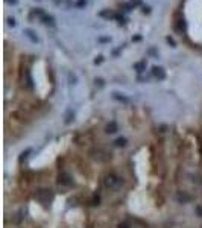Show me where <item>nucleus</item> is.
<instances>
[{
  "instance_id": "obj_8",
  "label": "nucleus",
  "mask_w": 202,
  "mask_h": 228,
  "mask_svg": "<svg viewBox=\"0 0 202 228\" xmlns=\"http://www.w3.org/2000/svg\"><path fill=\"white\" fill-rule=\"evenodd\" d=\"M152 75H154V78H157L158 81H163V79H166V72H164V69L163 67H152Z\"/></svg>"
},
{
  "instance_id": "obj_23",
  "label": "nucleus",
  "mask_w": 202,
  "mask_h": 228,
  "mask_svg": "<svg viewBox=\"0 0 202 228\" xmlns=\"http://www.w3.org/2000/svg\"><path fill=\"white\" fill-rule=\"evenodd\" d=\"M140 5H141V0H131V2H129V8L131 9H134V8H137Z\"/></svg>"
},
{
  "instance_id": "obj_11",
  "label": "nucleus",
  "mask_w": 202,
  "mask_h": 228,
  "mask_svg": "<svg viewBox=\"0 0 202 228\" xmlns=\"http://www.w3.org/2000/svg\"><path fill=\"white\" fill-rule=\"evenodd\" d=\"M41 22L47 26H55V17L50 15V14H44V17L41 18Z\"/></svg>"
},
{
  "instance_id": "obj_26",
  "label": "nucleus",
  "mask_w": 202,
  "mask_h": 228,
  "mask_svg": "<svg viewBox=\"0 0 202 228\" xmlns=\"http://www.w3.org/2000/svg\"><path fill=\"white\" fill-rule=\"evenodd\" d=\"M166 41H167V43H169L172 47H175V46H176V44H175V40H173L172 37H166Z\"/></svg>"
},
{
  "instance_id": "obj_15",
  "label": "nucleus",
  "mask_w": 202,
  "mask_h": 228,
  "mask_svg": "<svg viewBox=\"0 0 202 228\" xmlns=\"http://www.w3.org/2000/svg\"><path fill=\"white\" fill-rule=\"evenodd\" d=\"M126 145H128V140L125 137H119V139L114 140V146L116 148H125Z\"/></svg>"
},
{
  "instance_id": "obj_30",
  "label": "nucleus",
  "mask_w": 202,
  "mask_h": 228,
  "mask_svg": "<svg viewBox=\"0 0 202 228\" xmlns=\"http://www.w3.org/2000/svg\"><path fill=\"white\" fill-rule=\"evenodd\" d=\"M151 12V8L149 6H143V14H149Z\"/></svg>"
},
{
  "instance_id": "obj_5",
  "label": "nucleus",
  "mask_w": 202,
  "mask_h": 228,
  "mask_svg": "<svg viewBox=\"0 0 202 228\" xmlns=\"http://www.w3.org/2000/svg\"><path fill=\"white\" fill-rule=\"evenodd\" d=\"M73 142H75V145H76V146H79V148H85L87 151H88V149H91L93 146H96V145H94V136H93L90 131L78 132V134L75 136Z\"/></svg>"
},
{
  "instance_id": "obj_27",
  "label": "nucleus",
  "mask_w": 202,
  "mask_h": 228,
  "mask_svg": "<svg viewBox=\"0 0 202 228\" xmlns=\"http://www.w3.org/2000/svg\"><path fill=\"white\" fill-rule=\"evenodd\" d=\"M158 129H160V131H158V132H160V134H164V132H166V131H167V129H169V128H167V126H166V125H161V126H160V128H158Z\"/></svg>"
},
{
  "instance_id": "obj_13",
  "label": "nucleus",
  "mask_w": 202,
  "mask_h": 228,
  "mask_svg": "<svg viewBox=\"0 0 202 228\" xmlns=\"http://www.w3.org/2000/svg\"><path fill=\"white\" fill-rule=\"evenodd\" d=\"M25 35H26V37H28L32 43H38V41H40V40H38V37L35 35V32H34L32 29H25Z\"/></svg>"
},
{
  "instance_id": "obj_31",
  "label": "nucleus",
  "mask_w": 202,
  "mask_h": 228,
  "mask_svg": "<svg viewBox=\"0 0 202 228\" xmlns=\"http://www.w3.org/2000/svg\"><path fill=\"white\" fill-rule=\"evenodd\" d=\"M100 43H110V38H99Z\"/></svg>"
},
{
  "instance_id": "obj_21",
  "label": "nucleus",
  "mask_w": 202,
  "mask_h": 228,
  "mask_svg": "<svg viewBox=\"0 0 202 228\" xmlns=\"http://www.w3.org/2000/svg\"><path fill=\"white\" fill-rule=\"evenodd\" d=\"M84 6H87V0H76V3H75V8L81 9V8H84Z\"/></svg>"
},
{
  "instance_id": "obj_32",
  "label": "nucleus",
  "mask_w": 202,
  "mask_h": 228,
  "mask_svg": "<svg viewBox=\"0 0 202 228\" xmlns=\"http://www.w3.org/2000/svg\"><path fill=\"white\" fill-rule=\"evenodd\" d=\"M6 2H8L9 5H17V2H18V0H6Z\"/></svg>"
},
{
  "instance_id": "obj_4",
  "label": "nucleus",
  "mask_w": 202,
  "mask_h": 228,
  "mask_svg": "<svg viewBox=\"0 0 202 228\" xmlns=\"http://www.w3.org/2000/svg\"><path fill=\"white\" fill-rule=\"evenodd\" d=\"M56 187H58L59 193H67L70 189H73L75 187V179H73L71 173L67 172L65 169L59 170V173L56 175Z\"/></svg>"
},
{
  "instance_id": "obj_28",
  "label": "nucleus",
  "mask_w": 202,
  "mask_h": 228,
  "mask_svg": "<svg viewBox=\"0 0 202 228\" xmlns=\"http://www.w3.org/2000/svg\"><path fill=\"white\" fill-rule=\"evenodd\" d=\"M102 61H104V56H97V58L94 59V64L97 65V64H100V62H102Z\"/></svg>"
},
{
  "instance_id": "obj_19",
  "label": "nucleus",
  "mask_w": 202,
  "mask_h": 228,
  "mask_svg": "<svg viewBox=\"0 0 202 228\" xmlns=\"http://www.w3.org/2000/svg\"><path fill=\"white\" fill-rule=\"evenodd\" d=\"M44 14H46V12H44V11H43L41 8H37V9H34V11H32V15H35V17H38L40 20H41V18L44 17Z\"/></svg>"
},
{
  "instance_id": "obj_7",
  "label": "nucleus",
  "mask_w": 202,
  "mask_h": 228,
  "mask_svg": "<svg viewBox=\"0 0 202 228\" xmlns=\"http://www.w3.org/2000/svg\"><path fill=\"white\" fill-rule=\"evenodd\" d=\"M76 166H78V170L82 173V175H90L91 173V169H90V164L85 163L84 158H76Z\"/></svg>"
},
{
  "instance_id": "obj_17",
  "label": "nucleus",
  "mask_w": 202,
  "mask_h": 228,
  "mask_svg": "<svg viewBox=\"0 0 202 228\" xmlns=\"http://www.w3.org/2000/svg\"><path fill=\"white\" fill-rule=\"evenodd\" d=\"M73 119H75V112H73L71 109H68V111L65 112V120H64V123H65V125H70V123L73 122Z\"/></svg>"
},
{
  "instance_id": "obj_3",
  "label": "nucleus",
  "mask_w": 202,
  "mask_h": 228,
  "mask_svg": "<svg viewBox=\"0 0 202 228\" xmlns=\"http://www.w3.org/2000/svg\"><path fill=\"white\" fill-rule=\"evenodd\" d=\"M87 154H88V157L91 160H94V161H97L100 164H107V163H110L113 160V152L107 151L102 146H93L91 149L87 151Z\"/></svg>"
},
{
  "instance_id": "obj_10",
  "label": "nucleus",
  "mask_w": 202,
  "mask_h": 228,
  "mask_svg": "<svg viewBox=\"0 0 202 228\" xmlns=\"http://www.w3.org/2000/svg\"><path fill=\"white\" fill-rule=\"evenodd\" d=\"M116 15H117V14H116L114 11H111V9H104V11H100V12H99V17H102V18H108V20H110V18H116Z\"/></svg>"
},
{
  "instance_id": "obj_33",
  "label": "nucleus",
  "mask_w": 202,
  "mask_h": 228,
  "mask_svg": "<svg viewBox=\"0 0 202 228\" xmlns=\"http://www.w3.org/2000/svg\"><path fill=\"white\" fill-rule=\"evenodd\" d=\"M140 40H141V37H138V35H137V37H134V38H132V41H140Z\"/></svg>"
},
{
  "instance_id": "obj_29",
  "label": "nucleus",
  "mask_w": 202,
  "mask_h": 228,
  "mask_svg": "<svg viewBox=\"0 0 202 228\" xmlns=\"http://www.w3.org/2000/svg\"><path fill=\"white\" fill-rule=\"evenodd\" d=\"M8 25L14 28V26H15V20H14V18H8Z\"/></svg>"
},
{
  "instance_id": "obj_2",
  "label": "nucleus",
  "mask_w": 202,
  "mask_h": 228,
  "mask_svg": "<svg viewBox=\"0 0 202 228\" xmlns=\"http://www.w3.org/2000/svg\"><path fill=\"white\" fill-rule=\"evenodd\" d=\"M32 196H34V199H35L38 204H41L44 208H49L50 204H52L53 199H55V190H53L52 187L40 186V187L34 189Z\"/></svg>"
},
{
  "instance_id": "obj_16",
  "label": "nucleus",
  "mask_w": 202,
  "mask_h": 228,
  "mask_svg": "<svg viewBox=\"0 0 202 228\" xmlns=\"http://www.w3.org/2000/svg\"><path fill=\"white\" fill-rule=\"evenodd\" d=\"M29 154H32V149H31V148H28L26 151H23V152L20 154V157H18V163H20V164H23V161H25V160H28Z\"/></svg>"
},
{
  "instance_id": "obj_12",
  "label": "nucleus",
  "mask_w": 202,
  "mask_h": 228,
  "mask_svg": "<svg viewBox=\"0 0 202 228\" xmlns=\"http://www.w3.org/2000/svg\"><path fill=\"white\" fill-rule=\"evenodd\" d=\"M88 205H91V207H99V205H100V196H99L97 193H94V195L88 199Z\"/></svg>"
},
{
  "instance_id": "obj_14",
  "label": "nucleus",
  "mask_w": 202,
  "mask_h": 228,
  "mask_svg": "<svg viewBox=\"0 0 202 228\" xmlns=\"http://www.w3.org/2000/svg\"><path fill=\"white\" fill-rule=\"evenodd\" d=\"M134 70H137L138 73H143V72L146 70V61L143 59V61H138V62H135V64H134Z\"/></svg>"
},
{
  "instance_id": "obj_22",
  "label": "nucleus",
  "mask_w": 202,
  "mask_h": 228,
  "mask_svg": "<svg viewBox=\"0 0 202 228\" xmlns=\"http://www.w3.org/2000/svg\"><path fill=\"white\" fill-rule=\"evenodd\" d=\"M94 84H96V87H99V88H102V87L105 85V81H104L102 78H96V79H94Z\"/></svg>"
},
{
  "instance_id": "obj_18",
  "label": "nucleus",
  "mask_w": 202,
  "mask_h": 228,
  "mask_svg": "<svg viewBox=\"0 0 202 228\" xmlns=\"http://www.w3.org/2000/svg\"><path fill=\"white\" fill-rule=\"evenodd\" d=\"M113 97H114L116 100H119V102H123V103H129V99H128V97H125V96H120L119 93H114V94H113Z\"/></svg>"
},
{
  "instance_id": "obj_1",
  "label": "nucleus",
  "mask_w": 202,
  "mask_h": 228,
  "mask_svg": "<svg viewBox=\"0 0 202 228\" xmlns=\"http://www.w3.org/2000/svg\"><path fill=\"white\" fill-rule=\"evenodd\" d=\"M100 186H102L105 190H111V192H117L125 186V178H122L117 172L110 170L107 172L102 179H100Z\"/></svg>"
},
{
  "instance_id": "obj_6",
  "label": "nucleus",
  "mask_w": 202,
  "mask_h": 228,
  "mask_svg": "<svg viewBox=\"0 0 202 228\" xmlns=\"http://www.w3.org/2000/svg\"><path fill=\"white\" fill-rule=\"evenodd\" d=\"M175 199H176V202H179V204H188V202H191V201L194 199V196H193L188 190H181V189H178V190L175 192Z\"/></svg>"
},
{
  "instance_id": "obj_25",
  "label": "nucleus",
  "mask_w": 202,
  "mask_h": 228,
  "mask_svg": "<svg viewBox=\"0 0 202 228\" xmlns=\"http://www.w3.org/2000/svg\"><path fill=\"white\" fill-rule=\"evenodd\" d=\"M68 81H70V84H76V82H78V78H76L73 73H68Z\"/></svg>"
},
{
  "instance_id": "obj_34",
  "label": "nucleus",
  "mask_w": 202,
  "mask_h": 228,
  "mask_svg": "<svg viewBox=\"0 0 202 228\" xmlns=\"http://www.w3.org/2000/svg\"><path fill=\"white\" fill-rule=\"evenodd\" d=\"M200 228H202V225H200Z\"/></svg>"
},
{
  "instance_id": "obj_20",
  "label": "nucleus",
  "mask_w": 202,
  "mask_h": 228,
  "mask_svg": "<svg viewBox=\"0 0 202 228\" xmlns=\"http://www.w3.org/2000/svg\"><path fill=\"white\" fill-rule=\"evenodd\" d=\"M117 228H132V225H131V222L126 219V220L119 222V223H117Z\"/></svg>"
},
{
  "instance_id": "obj_9",
  "label": "nucleus",
  "mask_w": 202,
  "mask_h": 228,
  "mask_svg": "<svg viewBox=\"0 0 202 228\" xmlns=\"http://www.w3.org/2000/svg\"><path fill=\"white\" fill-rule=\"evenodd\" d=\"M117 131H119V125H117L116 120H111L110 123H107V126H105V132L107 134H116Z\"/></svg>"
},
{
  "instance_id": "obj_24",
  "label": "nucleus",
  "mask_w": 202,
  "mask_h": 228,
  "mask_svg": "<svg viewBox=\"0 0 202 228\" xmlns=\"http://www.w3.org/2000/svg\"><path fill=\"white\" fill-rule=\"evenodd\" d=\"M194 213H196V216L202 217V204H197V205L194 207Z\"/></svg>"
}]
</instances>
